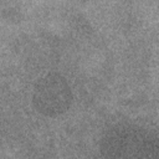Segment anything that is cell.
Here are the masks:
<instances>
[{"instance_id":"6da1fadb","label":"cell","mask_w":159,"mask_h":159,"mask_svg":"<svg viewBox=\"0 0 159 159\" xmlns=\"http://www.w3.org/2000/svg\"><path fill=\"white\" fill-rule=\"evenodd\" d=\"M103 159H158V139L150 130L132 123L108 128L99 145Z\"/></svg>"},{"instance_id":"7a4b0ae2","label":"cell","mask_w":159,"mask_h":159,"mask_svg":"<svg viewBox=\"0 0 159 159\" xmlns=\"http://www.w3.org/2000/svg\"><path fill=\"white\" fill-rule=\"evenodd\" d=\"M32 102L35 108L43 116L57 117L71 106L72 92L70 83L60 73H47L36 82Z\"/></svg>"}]
</instances>
